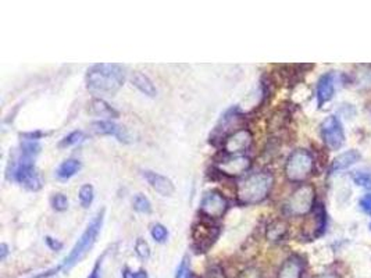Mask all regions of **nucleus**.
<instances>
[{
	"mask_svg": "<svg viewBox=\"0 0 371 278\" xmlns=\"http://www.w3.org/2000/svg\"><path fill=\"white\" fill-rule=\"evenodd\" d=\"M103 218H104V208L99 210L96 213V216L90 220V223L88 224V227L85 228V231L82 232V235L79 237V239L75 242L73 249L65 258V260L62 262V265L58 266L56 269L49 270V272L43 273V274H39L38 277L35 278H49L50 276L58 274L60 270H63V272L72 270L75 265L79 263L90 252V249L93 248V245H95V242L97 239V235H99V232L102 230Z\"/></svg>",
	"mask_w": 371,
	"mask_h": 278,
	"instance_id": "f257e3e1",
	"label": "nucleus"
},
{
	"mask_svg": "<svg viewBox=\"0 0 371 278\" xmlns=\"http://www.w3.org/2000/svg\"><path fill=\"white\" fill-rule=\"evenodd\" d=\"M86 88L100 95H114L126 82V71L120 65L100 63L88 70Z\"/></svg>",
	"mask_w": 371,
	"mask_h": 278,
	"instance_id": "f03ea898",
	"label": "nucleus"
},
{
	"mask_svg": "<svg viewBox=\"0 0 371 278\" xmlns=\"http://www.w3.org/2000/svg\"><path fill=\"white\" fill-rule=\"evenodd\" d=\"M274 187V176L262 170L252 173L236 184V201L241 205H257L264 202Z\"/></svg>",
	"mask_w": 371,
	"mask_h": 278,
	"instance_id": "7ed1b4c3",
	"label": "nucleus"
},
{
	"mask_svg": "<svg viewBox=\"0 0 371 278\" xmlns=\"http://www.w3.org/2000/svg\"><path fill=\"white\" fill-rule=\"evenodd\" d=\"M220 235V227L208 217H201L191 230L192 248L196 253H206L216 244Z\"/></svg>",
	"mask_w": 371,
	"mask_h": 278,
	"instance_id": "20e7f679",
	"label": "nucleus"
},
{
	"mask_svg": "<svg viewBox=\"0 0 371 278\" xmlns=\"http://www.w3.org/2000/svg\"><path fill=\"white\" fill-rule=\"evenodd\" d=\"M314 170V157L307 149L294 150L285 163V176L291 183L306 181Z\"/></svg>",
	"mask_w": 371,
	"mask_h": 278,
	"instance_id": "39448f33",
	"label": "nucleus"
},
{
	"mask_svg": "<svg viewBox=\"0 0 371 278\" xmlns=\"http://www.w3.org/2000/svg\"><path fill=\"white\" fill-rule=\"evenodd\" d=\"M316 188L311 184H302L288 198L284 210L288 216H307L314 210Z\"/></svg>",
	"mask_w": 371,
	"mask_h": 278,
	"instance_id": "423d86ee",
	"label": "nucleus"
},
{
	"mask_svg": "<svg viewBox=\"0 0 371 278\" xmlns=\"http://www.w3.org/2000/svg\"><path fill=\"white\" fill-rule=\"evenodd\" d=\"M320 131H321V138L324 140V143L331 150H338L344 146L345 133H344L342 123L339 121L337 116H328L321 123Z\"/></svg>",
	"mask_w": 371,
	"mask_h": 278,
	"instance_id": "0eeeda50",
	"label": "nucleus"
},
{
	"mask_svg": "<svg viewBox=\"0 0 371 278\" xmlns=\"http://www.w3.org/2000/svg\"><path fill=\"white\" fill-rule=\"evenodd\" d=\"M229 208L228 201L225 199L222 192L219 191H209L203 195L201 205H199V211L203 217H208L210 220H217L222 218L227 210Z\"/></svg>",
	"mask_w": 371,
	"mask_h": 278,
	"instance_id": "6e6552de",
	"label": "nucleus"
},
{
	"mask_svg": "<svg viewBox=\"0 0 371 278\" xmlns=\"http://www.w3.org/2000/svg\"><path fill=\"white\" fill-rule=\"evenodd\" d=\"M253 145V134L248 128H241L222 142L224 153L228 156H239Z\"/></svg>",
	"mask_w": 371,
	"mask_h": 278,
	"instance_id": "1a4fd4ad",
	"label": "nucleus"
},
{
	"mask_svg": "<svg viewBox=\"0 0 371 278\" xmlns=\"http://www.w3.org/2000/svg\"><path fill=\"white\" fill-rule=\"evenodd\" d=\"M250 166H252V161L245 154H239V156L225 154L223 160H220L217 163L219 171L224 176H228V177H238V176L246 173L250 168Z\"/></svg>",
	"mask_w": 371,
	"mask_h": 278,
	"instance_id": "9d476101",
	"label": "nucleus"
},
{
	"mask_svg": "<svg viewBox=\"0 0 371 278\" xmlns=\"http://www.w3.org/2000/svg\"><path fill=\"white\" fill-rule=\"evenodd\" d=\"M90 128L97 135H112V137L119 139L123 143H130L131 142L130 133L124 127H121V126H119V124H116V123H113L110 120L93 121L90 124Z\"/></svg>",
	"mask_w": 371,
	"mask_h": 278,
	"instance_id": "9b49d317",
	"label": "nucleus"
},
{
	"mask_svg": "<svg viewBox=\"0 0 371 278\" xmlns=\"http://www.w3.org/2000/svg\"><path fill=\"white\" fill-rule=\"evenodd\" d=\"M337 81H338V75L334 71L324 74L318 79L317 88H316V98H317L318 107H321L323 105H325L327 102H330L332 99V96L335 93Z\"/></svg>",
	"mask_w": 371,
	"mask_h": 278,
	"instance_id": "f8f14e48",
	"label": "nucleus"
},
{
	"mask_svg": "<svg viewBox=\"0 0 371 278\" xmlns=\"http://www.w3.org/2000/svg\"><path fill=\"white\" fill-rule=\"evenodd\" d=\"M142 176L148 181L149 185L161 197H173L174 195L175 187L170 178H167L158 173L150 171V170H144Z\"/></svg>",
	"mask_w": 371,
	"mask_h": 278,
	"instance_id": "ddd939ff",
	"label": "nucleus"
},
{
	"mask_svg": "<svg viewBox=\"0 0 371 278\" xmlns=\"http://www.w3.org/2000/svg\"><path fill=\"white\" fill-rule=\"evenodd\" d=\"M304 273V262L300 256H290L280 267L276 278H302Z\"/></svg>",
	"mask_w": 371,
	"mask_h": 278,
	"instance_id": "4468645a",
	"label": "nucleus"
},
{
	"mask_svg": "<svg viewBox=\"0 0 371 278\" xmlns=\"http://www.w3.org/2000/svg\"><path fill=\"white\" fill-rule=\"evenodd\" d=\"M360 157H362V154L358 150H355V149L341 153L338 157L334 159V161L331 164V173L348 170L349 167L356 164L360 160Z\"/></svg>",
	"mask_w": 371,
	"mask_h": 278,
	"instance_id": "2eb2a0df",
	"label": "nucleus"
},
{
	"mask_svg": "<svg viewBox=\"0 0 371 278\" xmlns=\"http://www.w3.org/2000/svg\"><path fill=\"white\" fill-rule=\"evenodd\" d=\"M89 112L97 117H106V119H119L120 113L112 107L107 102L103 99H92L89 103Z\"/></svg>",
	"mask_w": 371,
	"mask_h": 278,
	"instance_id": "dca6fc26",
	"label": "nucleus"
},
{
	"mask_svg": "<svg viewBox=\"0 0 371 278\" xmlns=\"http://www.w3.org/2000/svg\"><path fill=\"white\" fill-rule=\"evenodd\" d=\"M131 82L135 88H138L144 95H147L149 98H154L157 95V89H156L154 84L151 82V79L141 71H135L133 74Z\"/></svg>",
	"mask_w": 371,
	"mask_h": 278,
	"instance_id": "f3484780",
	"label": "nucleus"
},
{
	"mask_svg": "<svg viewBox=\"0 0 371 278\" xmlns=\"http://www.w3.org/2000/svg\"><path fill=\"white\" fill-rule=\"evenodd\" d=\"M288 232V224L284 220H274L266 230V237L271 242H278L285 238Z\"/></svg>",
	"mask_w": 371,
	"mask_h": 278,
	"instance_id": "a211bd4d",
	"label": "nucleus"
},
{
	"mask_svg": "<svg viewBox=\"0 0 371 278\" xmlns=\"http://www.w3.org/2000/svg\"><path fill=\"white\" fill-rule=\"evenodd\" d=\"M81 170V161L76 159H67L65 160L56 170V177L62 181L70 180Z\"/></svg>",
	"mask_w": 371,
	"mask_h": 278,
	"instance_id": "6ab92c4d",
	"label": "nucleus"
},
{
	"mask_svg": "<svg viewBox=\"0 0 371 278\" xmlns=\"http://www.w3.org/2000/svg\"><path fill=\"white\" fill-rule=\"evenodd\" d=\"M78 198H79V204L83 208H88L92 202H93V198H95V190L90 184H85L81 187L79 190V194H78Z\"/></svg>",
	"mask_w": 371,
	"mask_h": 278,
	"instance_id": "aec40b11",
	"label": "nucleus"
},
{
	"mask_svg": "<svg viewBox=\"0 0 371 278\" xmlns=\"http://www.w3.org/2000/svg\"><path fill=\"white\" fill-rule=\"evenodd\" d=\"M352 180L356 185L363 187L366 190H371V171L370 170H358L352 173Z\"/></svg>",
	"mask_w": 371,
	"mask_h": 278,
	"instance_id": "412c9836",
	"label": "nucleus"
},
{
	"mask_svg": "<svg viewBox=\"0 0 371 278\" xmlns=\"http://www.w3.org/2000/svg\"><path fill=\"white\" fill-rule=\"evenodd\" d=\"M133 206H134V210H137L138 213H142V214L151 213V204L144 194L135 195L133 201Z\"/></svg>",
	"mask_w": 371,
	"mask_h": 278,
	"instance_id": "4be33fe9",
	"label": "nucleus"
},
{
	"mask_svg": "<svg viewBox=\"0 0 371 278\" xmlns=\"http://www.w3.org/2000/svg\"><path fill=\"white\" fill-rule=\"evenodd\" d=\"M150 235H151V238L156 242L164 244L167 241V238H168V231H167V228L163 224H154L150 228Z\"/></svg>",
	"mask_w": 371,
	"mask_h": 278,
	"instance_id": "5701e85b",
	"label": "nucleus"
},
{
	"mask_svg": "<svg viewBox=\"0 0 371 278\" xmlns=\"http://www.w3.org/2000/svg\"><path fill=\"white\" fill-rule=\"evenodd\" d=\"M50 205L56 211H66L69 208V199L65 194H55L50 198Z\"/></svg>",
	"mask_w": 371,
	"mask_h": 278,
	"instance_id": "b1692460",
	"label": "nucleus"
},
{
	"mask_svg": "<svg viewBox=\"0 0 371 278\" xmlns=\"http://www.w3.org/2000/svg\"><path fill=\"white\" fill-rule=\"evenodd\" d=\"M83 138H85V134L82 131H74V133H72L67 137L62 139L59 146L60 147H70V146H74V145H78L79 142H82Z\"/></svg>",
	"mask_w": 371,
	"mask_h": 278,
	"instance_id": "393cba45",
	"label": "nucleus"
},
{
	"mask_svg": "<svg viewBox=\"0 0 371 278\" xmlns=\"http://www.w3.org/2000/svg\"><path fill=\"white\" fill-rule=\"evenodd\" d=\"M135 253L142 260H147V259L150 258V248H149L148 242L144 238H138L137 239V242H135Z\"/></svg>",
	"mask_w": 371,
	"mask_h": 278,
	"instance_id": "a878e982",
	"label": "nucleus"
},
{
	"mask_svg": "<svg viewBox=\"0 0 371 278\" xmlns=\"http://www.w3.org/2000/svg\"><path fill=\"white\" fill-rule=\"evenodd\" d=\"M236 278H263V273L260 269L257 267H246L245 270H242Z\"/></svg>",
	"mask_w": 371,
	"mask_h": 278,
	"instance_id": "bb28decb",
	"label": "nucleus"
},
{
	"mask_svg": "<svg viewBox=\"0 0 371 278\" xmlns=\"http://www.w3.org/2000/svg\"><path fill=\"white\" fill-rule=\"evenodd\" d=\"M191 273H189V262L188 258H184L182 262L180 263L177 273H175V278H188Z\"/></svg>",
	"mask_w": 371,
	"mask_h": 278,
	"instance_id": "cd10ccee",
	"label": "nucleus"
},
{
	"mask_svg": "<svg viewBox=\"0 0 371 278\" xmlns=\"http://www.w3.org/2000/svg\"><path fill=\"white\" fill-rule=\"evenodd\" d=\"M123 278H148V273L144 269H141L138 272H133L131 269L126 267L123 270Z\"/></svg>",
	"mask_w": 371,
	"mask_h": 278,
	"instance_id": "c85d7f7f",
	"label": "nucleus"
},
{
	"mask_svg": "<svg viewBox=\"0 0 371 278\" xmlns=\"http://www.w3.org/2000/svg\"><path fill=\"white\" fill-rule=\"evenodd\" d=\"M104 255H106V253H103V255L96 260V263H95V266H93V269H92V272H90V274L88 276V278H102V265H103Z\"/></svg>",
	"mask_w": 371,
	"mask_h": 278,
	"instance_id": "c756f323",
	"label": "nucleus"
},
{
	"mask_svg": "<svg viewBox=\"0 0 371 278\" xmlns=\"http://www.w3.org/2000/svg\"><path fill=\"white\" fill-rule=\"evenodd\" d=\"M45 242H46V245H48L52 251H55V252H60V251L63 249V244H62L59 239H55V238H52V237H46V238H45Z\"/></svg>",
	"mask_w": 371,
	"mask_h": 278,
	"instance_id": "7c9ffc66",
	"label": "nucleus"
},
{
	"mask_svg": "<svg viewBox=\"0 0 371 278\" xmlns=\"http://www.w3.org/2000/svg\"><path fill=\"white\" fill-rule=\"evenodd\" d=\"M359 206H360V208H362L367 216H370L371 217V194L365 195V197L360 199Z\"/></svg>",
	"mask_w": 371,
	"mask_h": 278,
	"instance_id": "2f4dec72",
	"label": "nucleus"
},
{
	"mask_svg": "<svg viewBox=\"0 0 371 278\" xmlns=\"http://www.w3.org/2000/svg\"><path fill=\"white\" fill-rule=\"evenodd\" d=\"M45 134L41 133V131H35V133H27V134H22L21 138L27 139V140H38V139L42 138Z\"/></svg>",
	"mask_w": 371,
	"mask_h": 278,
	"instance_id": "473e14b6",
	"label": "nucleus"
},
{
	"mask_svg": "<svg viewBox=\"0 0 371 278\" xmlns=\"http://www.w3.org/2000/svg\"><path fill=\"white\" fill-rule=\"evenodd\" d=\"M205 278H225V274H224L222 269L215 267V269H212V270L208 272V274H206V277Z\"/></svg>",
	"mask_w": 371,
	"mask_h": 278,
	"instance_id": "72a5a7b5",
	"label": "nucleus"
},
{
	"mask_svg": "<svg viewBox=\"0 0 371 278\" xmlns=\"http://www.w3.org/2000/svg\"><path fill=\"white\" fill-rule=\"evenodd\" d=\"M7 255H8V246L6 244H1L0 245V260L4 262L6 258H7Z\"/></svg>",
	"mask_w": 371,
	"mask_h": 278,
	"instance_id": "f704fd0d",
	"label": "nucleus"
},
{
	"mask_svg": "<svg viewBox=\"0 0 371 278\" xmlns=\"http://www.w3.org/2000/svg\"><path fill=\"white\" fill-rule=\"evenodd\" d=\"M313 278H341L338 274L335 273H321V274H317L316 277Z\"/></svg>",
	"mask_w": 371,
	"mask_h": 278,
	"instance_id": "c9c22d12",
	"label": "nucleus"
},
{
	"mask_svg": "<svg viewBox=\"0 0 371 278\" xmlns=\"http://www.w3.org/2000/svg\"><path fill=\"white\" fill-rule=\"evenodd\" d=\"M188 278H195V277H194V276H192V274H189V276H188Z\"/></svg>",
	"mask_w": 371,
	"mask_h": 278,
	"instance_id": "e433bc0d",
	"label": "nucleus"
}]
</instances>
